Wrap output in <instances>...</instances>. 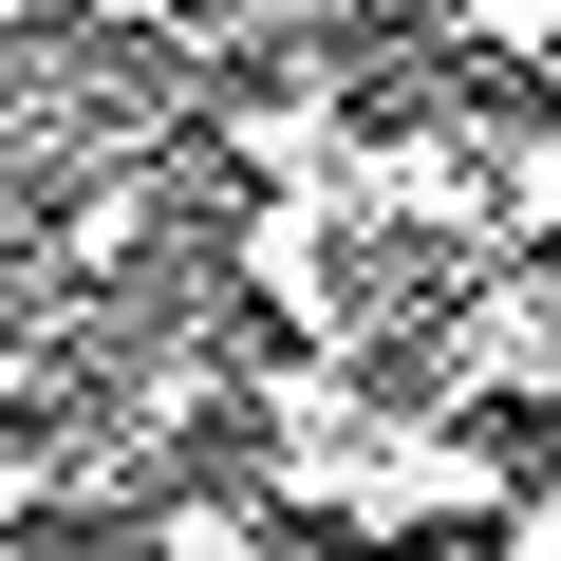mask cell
I'll return each mask as SVG.
<instances>
[{
    "label": "cell",
    "mask_w": 561,
    "mask_h": 561,
    "mask_svg": "<svg viewBox=\"0 0 561 561\" xmlns=\"http://www.w3.org/2000/svg\"><path fill=\"white\" fill-rule=\"evenodd\" d=\"M150 542H169V561H280V524H262V505H225V486H169V505H150Z\"/></svg>",
    "instance_id": "6da1fadb"
},
{
    "label": "cell",
    "mask_w": 561,
    "mask_h": 561,
    "mask_svg": "<svg viewBox=\"0 0 561 561\" xmlns=\"http://www.w3.org/2000/svg\"><path fill=\"white\" fill-rule=\"evenodd\" d=\"M468 57H561V0H449Z\"/></svg>",
    "instance_id": "7a4b0ae2"
},
{
    "label": "cell",
    "mask_w": 561,
    "mask_h": 561,
    "mask_svg": "<svg viewBox=\"0 0 561 561\" xmlns=\"http://www.w3.org/2000/svg\"><path fill=\"white\" fill-rule=\"evenodd\" d=\"M412 561H431V542H412Z\"/></svg>",
    "instance_id": "3957f363"
}]
</instances>
